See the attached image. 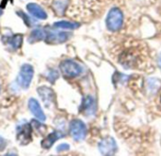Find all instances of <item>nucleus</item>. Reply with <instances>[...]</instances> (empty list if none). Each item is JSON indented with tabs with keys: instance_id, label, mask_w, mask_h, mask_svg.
<instances>
[{
	"instance_id": "nucleus-8",
	"label": "nucleus",
	"mask_w": 161,
	"mask_h": 156,
	"mask_svg": "<svg viewBox=\"0 0 161 156\" xmlns=\"http://www.w3.org/2000/svg\"><path fill=\"white\" fill-rule=\"evenodd\" d=\"M26 8L28 10V12L34 16L37 19L40 20H45L47 18V13L44 11V9L38 4L36 3H29L26 6Z\"/></svg>"
},
{
	"instance_id": "nucleus-4",
	"label": "nucleus",
	"mask_w": 161,
	"mask_h": 156,
	"mask_svg": "<svg viewBox=\"0 0 161 156\" xmlns=\"http://www.w3.org/2000/svg\"><path fill=\"white\" fill-rule=\"evenodd\" d=\"M70 134L76 141H81L85 138L87 134V127L80 120H74L70 123Z\"/></svg>"
},
{
	"instance_id": "nucleus-3",
	"label": "nucleus",
	"mask_w": 161,
	"mask_h": 156,
	"mask_svg": "<svg viewBox=\"0 0 161 156\" xmlns=\"http://www.w3.org/2000/svg\"><path fill=\"white\" fill-rule=\"evenodd\" d=\"M60 72L67 78H74L78 76L82 73L81 66L74 60L66 59L63 60L59 65Z\"/></svg>"
},
{
	"instance_id": "nucleus-9",
	"label": "nucleus",
	"mask_w": 161,
	"mask_h": 156,
	"mask_svg": "<svg viewBox=\"0 0 161 156\" xmlns=\"http://www.w3.org/2000/svg\"><path fill=\"white\" fill-rule=\"evenodd\" d=\"M69 38V35L66 32H47V40L50 43H62L66 41Z\"/></svg>"
},
{
	"instance_id": "nucleus-17",
	"label": "nucleus",
	"mask_w": 161,
	"mask_h": 156,
	"mask_svg": "<svg viewBox=\"0 0 161 156\" xmlns=\"http://www.w3.org/2000/svg\"><path fill=\"white\" fill-rule=\"evenodd\" d=\"M58 77V73L57 71H50L48 75H47V79L51 82V83H54Z\"/></svg>"
},
{
	"instance_id": "nucleus-13",
	"label": "nucleus",
	"mask_w": 161,
	"mask_h": 156,
	"mask_svg": "<svg viewBox=\"0 0 161 156\" xmlns=\"http://www.w3.org/2000/svg\"><path fill=\"white\" fill-rule=\"evenodd\" d=\"M38 92L39 95L41 96V98L42 99L43 103L48 105L50 103H52V99H53V90L48 88V87H40L38 89Z\"/></svg>"
},
{
	"instance_id": "nucleus-19",
	"label": "nucleus",
	"mask_w": 161,
	"mask_h": 156,
	"mask_svg": "<svg viewBox=\"0 0 161 156\" xmlns=\"http://www.w3.org/2000/svg\"><path fill=\"white\" fill-rule=\"evenodd\" d=\"M5 146H6V141L4 140V138L0 137V151H3Z\"/></svg>"
},
{
	"instance_id": "nucleus-14",
	"label": "nucleus",
	"mask_w": 161,
	"mask_h": 156,
	"mask_svg": "<svg viewBox=\"0 0 161 156\" xmlns=\"http://www.w3.org/2000/svg\"><path fill=\"white\" fill-rule=\"evenodd\" d=\"M68 4H69L68 0H54L52 7L58 15H62L66 10Z\"/></svg>"
},
{
	"instance_id": "nucleus-20",
	"label": "nucleus",
	"mask_w": 161,
	"mask_h": 156,
	"mask_svg": "<svg viewBox=\"0 0 161 156\" xmlns=\"http://www.w3.org/2000/svg\"><path fill=\"white\" fill-rule=\"evenodd\" d=\"M158 64H159V66H160L161 68V53L160 55H159V56H158Z\"/></svg>"
},
{
	"instance_id": "nucleus-18",
	"label": "nucleus",
	"mask_w": 161,
	"mask_h": 156,
	"mask_svg": "<svg viewBox=\"0 0 161 156\" xmlns=\"http://www.w3.org/2000/svg\"><path fill=\"white\" fill-rule=\"evenodd\" d=\"M70 149V146L68 144H60L58 148H57V151L58 153H61V152H66Z\"/></svg>"
},
{
	"instance_id": "nucleus-2",
	"label": "nucleus",
	"mask_w": 161,
	"mask_h": 156,
	"mask_svg": "<svg viewBox=\"0 0 161 156\" xmlns=\"http://www.w3.org/2000/svg\"><path fill=\"white\" fill-rule=\"evenodd\" d=\"M33 75H34V69L30 64L22 65L17 77L18 85L24 89H28L33 79Z\"/></svg>"
},
{
	"instance_id": "nucleus-5",
	"label": "nucleus",
	"mask_w": 161,
	"mask_h": 156,
	"mask_svg": "<svg viewBox=\"0 0 161 156\" xmlns=\"http://www.w3.org/2000/svg\"><path fill=\"white\" fill-rule=\"evenodd\" d=\"M99 151L104 155H112L117 151V144L113 137H107L99 143Z\"/></svg>"
},
{
	"instance_id": "nucleus-6",
	"label": "nucleus",
	"mask_w": 161,
	"mask_h": 156,
	"mask_svg": "<svg viewBox=\"0 0 161 156\" xmlns=\"http://www.w3.org/2000/svg\"><path fill=\"white\" fill-rule=\"evenodd\" d=\"M28 108H29L30 112L34 115V117L37 118L39 121H45L46 117H45V115H44V113H43V111H42V107H41V105L37 100H35L34 98L29 99Z\"/></svg>"
},
{
	"instance_id": "nucleus-7",
	"label": "nucleus",
	"mask_w": 161,
	"mask_h": 156,
	"mask_svg": "<svg viewBox=\"0 0 161 156\" xmlns=\"http://www.w3.org/2000/svg\"><path fill=\"white\" fill-rule=\"evenodd\" d=\"M31 127L29 124H24L17 129V138L22 144H27L30 141Z\"/></svg>"
},
{
	"instance_id": "nucleus-21",
	"label": "nucleus",
	"mask_w": 161,
	"mask_h": 156,
	"mask_svg": "<svg viewBox=\"0 0 161 156\" xmlns=\"http://www.w3.org/2000/svg\"><path fill=\"white\" fill-rule=\"evenodd\" d=\"M2 13H3V11H2V8H0V16L2 15Z\"/></svg>"
},
{
	"instance_id": "nucleus-15",
	"label": "nucleus",
	"mask_w": 161,
	"mask_h": 156,
	"mask_svg": "<svg viewBox=\"0 0 161 156\" xmlns=\"http://www.w3.org/2000/svg\"><path fill=\"white\" fill-rule=\"evenodd\" d=\"M8 43L14 49H19L22 44H23V35L21 34H16L10 38L8 39Z\"/></svg>"
},
{
	"instance_id": "nucleus-11",
	"label": "nucleus",
	"mask_w": 161,
	"mask_h": 156,
	"mask_svg": "<svg viewBox=\"0 0 161 156\" xmlns=\"http://www.w3.org/2000/svg\"><path fill=\"white\" fill-rule=\"evenodd\" d=\"M46 37H47V32L43 28L38 27V28L33 29L32 32L30 33L28 37V42L33 43L39 40H45Z\"/></svg>"
},
{
	"instance_id": "nucleus-1",
	"label": "nucleus",
	"mask_w": 161,
	"mask_h": 156,
	"mask_svg": "<svg viewBox=\"0 0 161 156\" xmlns=\"http://www.w3.org/2000/svg\"><path fill=\"white\" fill-rule=\"evenodd\" d=\"M107 27L112 32L120 30L124 24V14L122 10L118 8H113L109 10L107 16Z\"/></svg>"
},
{
	"instance_id": "nucleus-10",
	"label": "nucleus",
	"mask_w": 161,
	"mask_h": 156,
	"mask_svg": "<svg viewBox=\"0 0 161 156\" xmlns=\"http://www.w3.org/2000/svg\"><path fill=\"white\" fill-rule=\"evenodd\" d=\"M63 137V134L58 131H55L48 135L42 141V147L44 149H49L58 139L61 138Z\"/></svg>"
},
{
	"instance_id": "nucleus-12",
	"label": "nucleus",
	"mask_w": 161,
	"mask_h": 156,
	"mask_svg": "<svg viewBox=\"0 0 161 156\" xmlns=\"http://www.w3.org/2000/svg\"><path fill=\"white\" fill-rule=\"evenodd\" d=\"M81 109L83 110V112L87 115H92L94 113L95 110V104H94V99L92 96H88L84 101L83 104L81 105ZM85 115V116H86Z\"/></svg>"
},
{
	"instance_id": "nucleus-16",
	"label": "nucleus",
	"mask_w": 161,
	"mask_h": 156,
	"mask_svg": "<svg viewBox=\"0 0 161 156\" xmlns=\"http://www.w3.org/2000/svg\"><path fill=\"white\" fill-rule=\"evenodd\" d=\"M55 27L58 28H63V29H75L79 26L77 23H73L69 21H59L54 24Z\"/></svg>"
}]
</instances>
